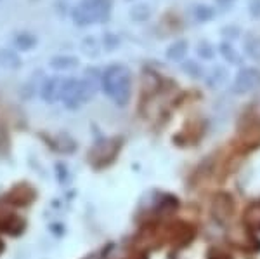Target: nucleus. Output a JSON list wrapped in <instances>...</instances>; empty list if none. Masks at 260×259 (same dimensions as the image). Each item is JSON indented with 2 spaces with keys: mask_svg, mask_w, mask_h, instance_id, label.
Returning a JSON list of instances; mask_svg holds the SVG:
<instances>
[{
  "mask_svg": "<svg viewBox=\"0 0 260 259\" xmlns=\"http://www.w3.org/2000/svg\"><path fill=\"white\" fill-rule=\"evenodd\" d=\"M198 52H200V56L201 57H205V60H210V57H213V49H212V45H208L207 42H203V44L198 47Z\"/></svg>",
  "mask_w": 260,
  "mask_h": 259,
  "instance_id": "obj_12",
  "label": "nucleus"
},
{
  "mask_svg": "<svg viewBox=\"0 0 260 259\" xmlns=\"http://www.w3.org/2000/svg\"><path fill=\"white\" fill-rule=\"evenodd\" d=\"M220 52H222V56H224L229 63H238V61H240V57H238V54L234 52V49L231 47L229 44H225V42L220 45Z\"/></svg>",
  "mask_w": 260,
  "mask_h": 259,
  "instance_id": "obj_11",
  "label": "nucleus"
},
{
  "mask_svg": "<svg viewBox=\"0 0 260 259\" xmlns=\"http://www.w3.org/2000/svg\"><path fill=\"white\" fill-rule=\"evenodd\" d=\"M248 9H250V14L253 16V18L260 19V0H250Z\"/></svg>",
  "mask_w": 260,
  "mask_h": 259,
  "instance_id": "obj_13",
  "label": "nucleus"
},
{
  "mask_svg": "<svg viewBox=\"0 0 260 259\" xmlns=\"http://www.w3.org/2000/svg\"><path fill=\"white\" fill-rule=\"evenodd\" d=\"M75 65H77V60H75V57H56V60L52 61V66L57 70H66Z\"/></svg>",
  "mask_w": 260,
  "mask_h": 259,
  "instance_id": "obj_10",
  "label": "nucleus"
},
{
  "mask_svg": "<svg viewBox=\"0 0 260 259\" xmlns=\"http://www.w3.org/2000/svg\"><path fill=\"white\" fill-rule=\"evenodd\" d=\"M257 78H258L257 70H253V68H243V70H240V72H238L236 78H234L233 91L236 94L248 93V91L253 89L255 83H257Z\"/></svg>",
  "mask_w": 260,
  "mask_h": 259,
  "instance_id": "obj_4",
  "label": "nucleus"
},
{
  "mask_svg": "<svg viewBox=\"0 0 260 259\" xmlns=\"http://www.w3.org/2000/svg\"><path fill=\"white\" fill-rule=\"evenodd\" d=\"M186 65H187V66H184V72H187V73L194 75V77H198V75L201 73V72H200V68H198V65H196V63L189 61V63H186Z\"/></svg>",
  "mask_w": 260,
  "mask_h": 259,
  "instance_id": "obj_14",
  "label": "nucleus"
},
{
  "mask_svg": "<svg viewBox=\"0 0 260 259\" xmlns=\"http://www.w3.org/2000/svg\"><path fill=\"white\" fill-rule=\"evenodd\" d=\"M187 52V42L186 40H177L167 49V57L170 61H180Z\"/></svg>",
  "mask_w": 260,
  "mask_h": 259,
  "instance_id": "obj_5",
  "label": "nucleus"
},
{
  "mask_svg": "<svg viewBox=\"0 0 260 259\" xmlns=\"http://www.w3.org/2000/svg\"><path fill=\"white\" fill-rule=\"evenodd\" d=\"M149 14H151V11H149V7L146 6V4H139V6H136L132 9V12H130V16H132L134 19H137V21L148 19Z\"/></svg>",
  "mask_w": 260,
  "mask_h": 259,
  "instance_id": "obj_8",
  "label": "nucleus"
},
{
  "mask_svg": "<svg viewBox=\"0 0 260 259\" xmlns=\"http://www.w3.org/2000/svg\"><path fill=\"white\" fill-rule=\"evenodd\" d=\"M110 7H111L110 0H83L80 6L75 9L73 19L77 21L80 26L98 23V21H103L108 18Z\"/></svg>",
  "mask_w": 260,
  "mask_h": 259,
  "instance_id": "obj_3",
  "label": "nucleus"
},
{
  "mask_svg": "<svg viewBox=\"0 0 260 259\" xmlns=\"http://www.w3.org/2000/svg\"><path fill=\"white\" fill-rule=\"evenodd\" d=\"M191 14L198 23H205V21L212 19L215 12H213L212 7H208V6H194L191 9Z\"/></svg>",
  "mask_w": 260,
  "mask_h": 259,
  "instance_id": "obj_6",
  "label": "nucleus"
},
{
  "mask_svg": "<svg viewBox=\"0 0 260 259\" xmlns=\"http://www.w3.org/2000/svg\"><path fill=\"white\" fill-rule=\"evenodd\" d=\"M103 89L118 106H125L132 91V73L127 66L113 65L103 75Z\"/></svg>",
  "mask_w": 260,
  "mask_h": 259,
  "instance_id": "obj_1",
  "label": "nucleus"
},
{
  "mask_svg": "<svg viewBox=\"0 0 260 259\" xmlns=\"http://www.w3.org/2000/svg\"><path fill=\"white\" fill-rule=\"evenodd\" d=\"M94 83L89 80H62L59 99L64 101L68 108H78L80 104L89 101L90 96L94 94Z\"/></svg>",
  "mask_w": 260,
  "mask_h": 259,
  "instance_id": "obj_2",
  "label": "nucleus"
},
{
  "mask_svg": "<svg viewBox=\"0 0 260 259\" xmlns=\"http://www.w3.org/2000/svg\"><path fill=\"white\" fill-rule=\"evenodd\" d=\"M224 82H225V72L222 68H215L208 75V83H210L212 87H219Z\"/></svg>",
  "mask_w": 260,
  "mask_h": 259,
  "instance_id": "obj_9",
  "label": "nucleus"
},
{
  "mask_svg": "<svg viewBox=\"0 0 260 259\" xmlns=\"http://www.w3.org/2000/svg\"><path fill=\"white\" fill-rule=\"evenodd\" d=\"M219 6H231V4L234 2V0H215Z\"/></svg>",
  "mask_w": 260,
  "mask_h": 259,
  "instance_id": "obj_15",
  "label": "nucleus"
},
{
  "mask_svg": "<svg viewBox=\"0 0 260 259\" xmlns=\"http://www.w3.org/2000/svg\"><path fill=\"white\" fill-rule=\"evenodd\" d=\"M246 52L253 61L260 63V37H255V39L248 40L246 44Z\"/></svg>",
  "mask_w": 260,
  "mask_h": 259,
  "instance_id": "obj_7",
  "label": "nucleus"
}]
</instances>
